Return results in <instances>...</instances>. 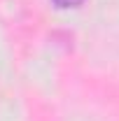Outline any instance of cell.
Instances as JSON below:
<instances>
[{"instance_id":"cell-1","label":"cell","mask_w":119,"mask_h":121,"mask_svg":"<svg viewBox=\"0 0 119 121\" xmlns=\"http://www.w3.org/2000/svg\"><path fill=\"white\" fill-rule=\"evenodd\" d=\"M56 7H63V9H68V7H79L84 0H51Z\"/></svg>"}]
</instances>
